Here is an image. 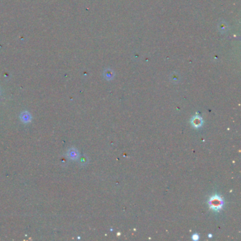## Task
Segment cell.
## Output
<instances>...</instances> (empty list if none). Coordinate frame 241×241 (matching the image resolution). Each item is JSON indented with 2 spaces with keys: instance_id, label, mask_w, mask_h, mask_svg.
I'll list each match as a JSON object with an SVG mask.
<instances>
[{
  "instance_id": "1",
  "label": "cell",
  "mask_w": 241,
  "mask_h": 241,
  "mask_svg": "<svg viewBox=\"0 0 241 241\" xmlns=\"http://www.w3.org/2000/svg\"><path fill=\"white\" fill-rule=\"evenodd\" d=\"M209 204L211 209L213 210L219 211L224 205V201L219 196L214 195L209 200Z\"/></svg>"
},
{
  "instance_id": "2",
  "label": "cell",
  "mask_w": 241,
  "mask_h": 241,
  "mask_svg": "<svg viewBox=\"0 0 241 241\" xmlns=\"http://www.w3.org/2000/svg\"><path fill=\"white\" fill-rule=\"evenodd\" d=\"M191 124H192L193 127L197 128L200 127L203 124V120L199 116H195V117H192L191 120Z\"/></svg>"
},
{
  "instance_id": "3",
  "label": "cell",
  "mask_w": 241,
  "mask_h": 241,
  "mask_svg": "<svg viewBox=\"0 0 241 241\" xmlns=\"http://www.w3.org/2000/svg\"><path fill=\"white\" fill-rule=\"evenodd\" d=\"M68 155H69V157L71 159H76L78 158V151L75 149H71L69 151L68 153Z\"/></svg>"
},
{
  "instance_id": "4",
  "label": "cell",
  "mask_w": 241,
  "mask_h": 241,
  "mask_svg": "<svg viewBox=\"0 0 241 241\" xmlns=\"http://www.w3.org/2000/svg\"><path fill=\"white\" fill-rule=\"evenodd\" d=\"M21 119H22V120L24 122H29V121L30 122L31 117H30V115L28 113H24L22 114Z\"/></svg>"
},
{
  "instance_id": "5",
  "label": "cell",
  "mask_w": 241,
  "mask_h": 241,
  "mask_svg": "<svg viewBox=\"0 0 241 241\" xmlns=\"http://www.w3.org/2000/svg\"><path fill=\"white\" fill-rule=\"evenodd\" d=\"M192 239L194 240H197L199 239V236H198V235H197V234H194V236H192Z\"/></svg>"
}]
</instances>
